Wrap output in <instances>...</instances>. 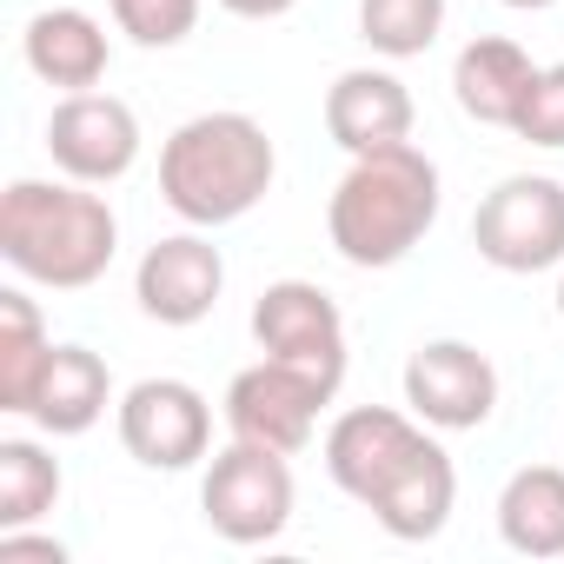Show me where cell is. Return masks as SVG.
Here are the masks:
<instances>
[{"mask_svg":"<svg viewBox=\"0 0 564 564\" xmlns=\"http://www.w3.org/2000/svg\"><path fill=\"white\" fill-rule=\"evenodd\" d=\"M438 206H445V193H438L432 153H419L412 140L372 147V153H352L346 180L333 186V199H326V239L339 246L346 265L386 272V265H399L438 226Z\"/></svg>","mask_w":564,"mask_h":564,"instance_id":"7a4b0ae2","label":"cell"},{"mask_svg":"<svg viewBox=\"0 0 564 564\" xmlns=\"http://www.w3.org/2000/svg\"><path fill=\"white\" fill-rule=\"evenodd\" d=\"M21 54H28L34 80H47L61 94H94L107 80L113 41L87 8H47V14H34L21 28Z\"/></svg>","mask_w":564,"mask_h":564,"instance_id":"5bb4252c","label":"cell"},{"mask_svg":"<svg viewBox=\"0 0 564 564\" xmlns=\"http://www.w3.org/2000/svg\"><path fill=\"white\" fill-rule=\"evenodd\" d=\"M61 505V458L34 438H0V531L41 524Z\"/></svg>","mask_w":564,"mask_h":564,"instance_id":"ffe728a7","label":"cell"},{"mask_svg":"<svg viewBox=\"0 0 564 564\" xmlns=\"http://www.w3.org/2000/svg\"><path fill=\"white\" fill-rule=\"evenodd\" d=\"M47 359H54V333H47L41 306L21 286H8V293H0V412L28 419Z\"/></svg>","mask_w":564,"mask_h":564,"instance_id":"d6986e66","label":"cell"},{"mask_svg":"<svg viewBox=\"0 0 564 564\" xmlns=\"http://www.w3.org/2000/svg\"><path fill=\"white\" fill-rule=\"evenodd\" d=\"M133 47H180L199 28V0H107Z\"/></svg>","mask_w":564,"mask_h":564,"instance_id":"7402d4cb","label":"cell"},{"mask_svg":"<svg viewBox=\"0 0 564 564\" xmlns=\"http://www.w3.org/2000/svg\"><path fill=\"white\" fill-rule=\"evenodd\" d=\"M120 445L147 471H186L213 452V405L186 379H140L120 392Z\"/></svg>","mask_w":564,"mask_h":564,"instance_id":"ba28073f","label":"cell"},{"mask_svg":"<svg viewBox=\"0 0 564 564\" xmlns=\"http://www.w3.org/2000/svg\"><path fill=\"white\" fill-rule=\"evenodd\" d=\"M405 405L432 432H478L498 412V366L465 339H425L405 359Z\"/></svg>","mask_w":564,"mask_h":564,"instance_id":"9c48e42d","label":"cell"},{"mask_svg":"<svg viewBox=\"0 0 564 564\" xmlns=\"http://www.w3.org/2000/svg\"><path fill=\"white\" fill-rule=\"evenodd\" d=\"M412 94L399 74L386 67H346L333 87H326V133L346 147V153H372V147H399L412 140Z\"/></svg>","mask_w":564,"mask_h":564,"instance_id":"4fadbf2b","label":"cell"},{"mask_svg":"<svg viewBox=\"0 0 564 564\" xmlns=\"http://www.w3.org/2000/svg\"><path fill=\"white\" fill-rule=\"evenodd\" d=\"M339 392L286 359H259L246 366L232 386H226V432L232 438H252V445H272V452H286L300 458L319 432V412L333 405Z\"/></svg>","mask_w":564,"mask_h":564,"instance_id":"8992f818","label":"cell"},{"mask_svg":"<svg viewBox=\"0 0 564 564\" xmlns=\"http://www.w3.org/2000/svg\"><path fill=\"white\" fill-rule=\"evenodd\" d=\"M252 339L265 359H286V366L326 379L333 392L346 386V319L313 279H272L252 300Z\"/></svg>","mask_w":564,"mask_h":564,"instance_id":"52a82bcc","label":"cell"},{"mask_svg":"<svg viewBox=\"0 0 564 564\" xmlns=\"http://www.w3.org/2000/svg\"><path fill=\"white\" fill-rule=\"evenodd\" d=\"M425 438H432L425 419H405V412H392V405H352V412H339L333 432H326V471H333V485H339L346 498L372 505V498L405 471V458H412Z\"/></svg>","mask_w":564,"mask_h":564,"instance_id":"7c38bea8","label":"cell"},{"mask_svg":"<svg viewBox=\"0 0 564 564\" xmlns=\"http://www.w3.org/2000/svg\"><path fill=\"white\" fill-rule=\"evenodd\" d=\"M498 538L518 557H564V465H524L505 478Z\"/></svg>","mask_w":564,"mask_h":564,"instance_id":"ac0fdd59","label":"cell"},{"mask_svg":"<svg viewBox=\"0 0 564 564\" xmlns=\"http://www.w3.org/2000/svg\"><path fill=\"white\" fill-rule=\"evenodd\" d=\"M226 14H239V21H279V14H293L300 0H219Z\"/></svg>","mask_w":564,"mask_h":564,"instance_id":"d4e9b609","label":"cell"},{"mask_svg":"<svg viewBox=\"0 0 564 564\" xmlns=\"http://www.w3.org/2000/svg\"><path fill=\"white\" fill-rule=\"evenodd\" d=\"M47 153L80 186H113L140 160V120L113 94H67L47 120Z\"/></svg>","mask_w":564,"mask_h":564,"instance_id":"8fae6325","label":"cell"},{"mask_svg":"<svg viewBox=\"0 0 564 564\" xmlns=\"http://www.w3.org/2000/svg\"><path fill=\"white\" fill-rule=\"evenodd\" d=\"M219 293H226V259L199 226L153 239L133 265V300L153 326H199V319H213Z\"/></svg>","mask_w":564,"mask_h":564,"instance_id":"30bf717a","label":"cell"},{"mask_svg":"<svg viewBox=\"0 0 564 564\" xmlns=\"http://www.w3.org/2000/svg\"><path fill=\"white\" fill-rule=\"evenodd\" d=\"M293 505H300V485H293L286 452L252 445V438H232L226 452H213L199 478V511L226 544H272L293 524Z\"/></svg>","mask_w":564,"mask_h":564,"instance_id":"277c9868","label":"cell"},{"mask_svg":"<svg viewBox=\"0 0 564 564\" xmlns=\"http://www.w3.org/2000/svg\"><path fill=\"white\" fill-rule=\"evenodd\" d=\"M272 173L279 153L252 113H193L160 147V199L199 232L246 219L272 193Z\"/></svg>","mask_w":564,"mask_h":564,"instance_id":"3957f363","label":"cell"},{"mask_svg":"<svg viewBox=\"0 0 564 564\" xmlns=\"http://www.w3.org/2000/svg\"><path fill=\"white\" fill-rule=\"evenodd\" d=\"M557 319H564V279H557Z\"/></svg>","mask_w":564,"mask_h":564,"instance_id":"4316f807","label":"cell"},{"mask_svg":"<svg viewBox=\"0 0 564 564\" xmlns=\"http://www.w3.org/2000/svg\"><path fill=\"white\" fill-rule=\"evenodd\" d=\"M14 557H41V564H67V544H61V538H34V531L21 524V531H0V564H14Z\"/></svg>","mask_w":564,"mask_h":564,"instance_id":"cb8c5ba5","label":"cell"},{"mask_svg":"<svg viewBox=\"0 0 564 564\" xmlns=\"http://www.w3.org/2000/svg\"><path fill=\"white\" fill-rule=\"evenodd\" d=\"M511 133L531 140V147H551V153L564 147V61H557V67H538V80H531V94H524Z\"/></svg>","mask_w":564,"mask_h":564,"instance_id":"603a6c76","label":"cell"},{"mask_svg":"<svg viewBox=\"0 0 564 564\" xmlns=\"http://www.w3.org/2000/svg\"><path fill=\"white\" fill-rule=\"evenodd\" d=\"M471 246L498 272H551V265H564V186L551 173L498 180L471 213Z\"/></svg>","mask_w":564,"mask_h":564,"instance_id":"5b68a950","label":"cell"},{"mask_svg":"<svg viewBox=\"0 0 564 564\" xmlns=\"http://www.w3.org/2000/svg\"><path fill=\"white\" fill-rule=\"evenodd\" d=\"M107 405H113V372H107V359L87 352V346H54L28 419H34L47 438H80V432H94V425L107 419Z\"/></svg>","mask_w":564,"mask_h":564,"instance_id":"e0dca14e","label":"cell"},{"mask_svg":"<svg viewBox=\"0 0 564 564\" xmlns=\"http://www.w3.org/2000/svg\"><path fill=\"white\" fill-rule=\"evenodd\" d=\"M505 8H551V0H505Z\"/></svg>","mask_w":564,"mask_h":564,"instance_id":"484cf974","label":"cell"},{"mask_svg":"<svg viewBox=\"0 0 564 564\" xmlns=\"http://www.w3.org/2000/svg\"><path fill=\"white\" fill-rule=\"evenodd\" d=\"M438 28H445V0H359V34L386 61L432 54Z\"/></svg>","mask_w":564,"mask_h":564,"instance_id":"44dd1931","label":"cell"},{"mask_svg":"<svg viewBox=\"0 0 564 564\" xmlns=\"http://www.w3.org/2000/svg\"><path fill=\"white\" fill-rule=\"evenodd\" d=\"M531 80H538L531 54L518 41H505V34H478L452 61V100L478 127H511L518 107H524V94H531Z\"/></svg>","mask_w":564,"mask_h":564,"instance_id":"2e32d148","label":"cell"},{"mask_svg":"<svg viewBox=\"0 0 564 564\" xmlns=\"http://www.w3.org/2000/svg\"><path fill=\"white\" fill-rule=\"evenodd\" d=\"M120 252L113 206L80 180H14L0 193V259L54 293H87Z\"/></svg>","mask_w":564,"mask_h":564,"instance_id":"6da1fadb","label":"cell"},{"mask_svg":"<svg viewBox=\"0 0 564 564\" xmlns=\"http://www.w3.org/2000/svg\"><path fill=\"white\" fill-rule=\"evenodd\" d=\"M452 505H458V465H452V452H445L438 438H425V445L405 458V471H399L366 511L379 518L386 538L425 544V538H438V531L452 524Z\"/></svg>","mask_w":564,"mask_h":564,"instance_id":"9a60e30c","label":"cell"}]
</instances>
